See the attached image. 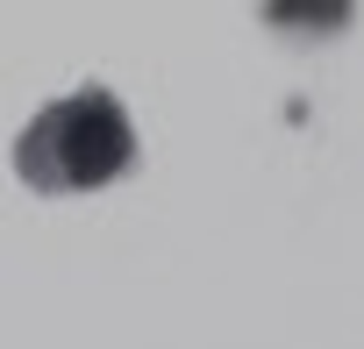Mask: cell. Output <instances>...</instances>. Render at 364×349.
I'll use <instances>...</instances> for the list:
<instances>
[{"instance_id": "2", "label": "cell", "mask_w": 364, "mask_h": 349, "mask_svg": "<svg viewBox=\"0 0 364 349\" xmlns=\"http://www.w3.org/2000/svg\"><path fill=\"white\" fill-rule=\"evenodd\" d=\"M350 8L357 0H264V22L272 29H286V36H336L343 22H350Z\"/></svg>"}, {"instance_id": "1", "label": "cell", "mask_w": 364, "mask_h": 349, "mask_svg": "<svg viewBox=\"0 0 364 349\" xmlns=\"http://www.w3.org/2000/svg\"><path fill=\"white\" fill-rule=\"evenodd\" d=\"M136 171V121L107 86H79L72 100H50L22 135H15V179L43 200L100 193Z\"/></svg>"}]
</instances>
